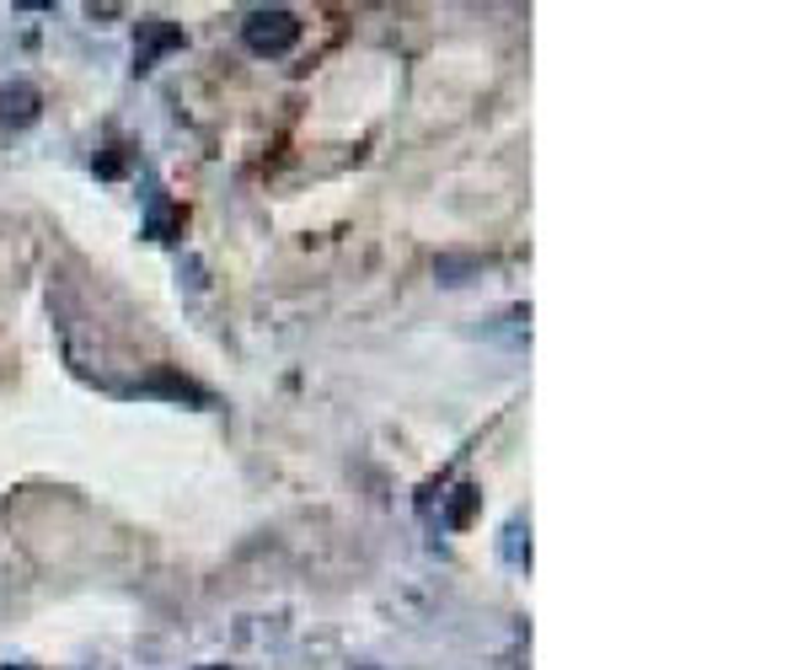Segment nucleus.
Listing matches in <instances>:
<instances>
[{"label": "nucleus", "instance_id": "obj_1", "mask_svg": "<svg viewBox=\"0 0 803 670\" xmlns=\"http://www.w3.org/2000/svg\"><path fill=\"white\" fill-rule=\"evenodd\" d=\"M306 33V22L289 11V6H263V11H252L246 22H241V43L252 48V54H263V59H279L289 54L295 43Z\"/></svg>", "mask_w": 803, "mask_h": 670}, {"label": "nucleus", "instance_id": "obj_2", "mask_svg": "<svg viewBox=\"0 0 803 670\" xmlns=\"http://www.w3.org/2000/svg\"><path fill=\"white\" fill-rule=\"evenodd\" d=\"M172 48H183V28L166 22V17H145V22H140V39H134V70H140V76L156 70V59L172 54Z\"/></svg>", "mask_w": 803, "mask_h": 670}, {"label": "nucleus", "instance_id": "obj_3", "mask_svg": "<svg viewBox=\"0 0 803 670\" xmlns=\"http://www.w3.org/2000/svg\"><path fill=\"white\" fill-rule=\"evenodd\" d=\"M43 97L33 81H6L0 86V129H28L38 119Z\"/></svg>", "mask_w": 803, "mask_h": 670}, {"label": "nucleus", "instance_id": "obj_4", "mask_svg": "<svg viewBox=\"0 0 803 670\" xmlns=\"http://www.w3.org/2000/svg\"><path fill=\"white\" fill-rule=\"evenodd\" d=\"M477 268V257H440V279L444 285H466V274Z\"/></svg>", "mask_w": 803, "mask_h": 670}, {"label": "nucleus", "instance_id": "obj_5", "mask_svg": "<svg viewBox=\"0 0 803 670\" xmlns=\"http://www.w3.org/2000/svg\"><path fill=\"white\" fill-rule=\"evenodd\" d=\"M472 504H477V488H461V499L450 504L444 520H450V526H466V520H472Z\"/></svg>", "mask_w": 803, "mask_h": 670}, {"label": "nucleus", "instance_id": "obj_6", "mask_svg": "<svg viewBox=\"0 0 803 670\" xmlns=\"http://www.w3.org/2000/svg\"><path fill=\"white\" fill-rule=\"evenodd\" d=\"M364 670H370V666H364Z\"/></svg>", "mask_w": 803, "mask_h": 670}]
</instances>
